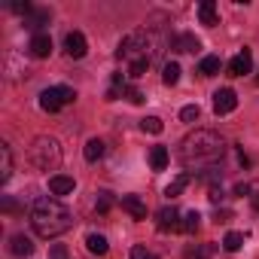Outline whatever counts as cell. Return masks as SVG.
<instances>
[{"mask_svg":"<svg viewBox=\"0 0 259 259\" xmlns=\"http://www.w3.org/2000/svg\"><path fill=\"white\" fill-rule=\"evenodd\" d=\"M76 189V180L73 177H67V174H52L49 177V192L52 195H70Z\"/></svg>","mask_w":259,"mask_h":259,"instance_id":"cell-10","label":"cell"},{"mask_svg":"<svg viewBox=\"0 0 259 259\" xmlns=\"http://www.w3.org/2000/svg\"><path fill=\"white\" fill-rule=\"evenodd\" d=\"M43 25H49V10H34L25 19V28H31V31H40Z\"/></svg>","mask_w":259,"mask_h":259,"instance_id":"cell-21","label":"cell"},{"mask_svg":"<svg viewBox=\"0 0 259 259\" xmlns=\"http://www.w3.org/2000/svg\"><path fill=\"white\" fill-rule=\"evenodd\" d=\"M76 101V92L70 89V85H52V89H46L43 95H40V107L46 110V113H58L61 107H67V104H73Z\"/></svg>","mask_w":259,"mask_h":259,"instance_id":"cell-5","label":"cell"},{"mask_svg":"<svg viewBox=\"0 0 259 259\" xmlns=\"http://www.w3.org/2000/svg\"><path fill=\"white\" fill-rule=\"evenodd\" d=\"M253 210H259V195H253Z\"/></svg>","mask_w":259,"mask_h":259,"instance_id":"cell-38","label":"cell"},{"mask_svg":"<svg viewBox=\"0 0 259 259\" xmlns=\"http://www.w3.org/2000/svg\"><path fill=\"white\" fill-rule=\"evenodd\" d=\"M213 256V247L210 244H195V247H186L183 259H210Z\"/></svg>","mask_w":259,"mask_h":259,"instance_id":"cell-24","label":"cell"},{"mask_svg":"<svg viewBox=\"0 0 259 259\" xmlns=\"http://www.w3.org/2000/svg\"><path fill=\"white\" fill-rule=\"evenodd\" d=\"M235 195H250V186H247V183H238V186H235Z\"/></svg>","mask_w":259,"mask_h":259,"instance_id":"cell-35","label":"cell"},{"mask_svg":"<svg viewBox=\"0 0 259 259\" xmlns=\"http://www.w3.org/2000/svg\"><path fill=\"white\" fill-rule=\"evenodd\" d=\"M85 250H89V253H95V256H104V253L110 250V244H107V238H104V235L92 232V235L85 238Z\"/></svg>","mask_w":259,"mask_h":259,"instance_id":"cell-18","label":"cell"},{"mask_svg":"<svg viewBox=\"0 0 259 259\" xmlns=\"http://www.w3.org/2000/svg\"><path fill=\"white\" fill-rule=\"evenodd\" d=\"M150 165H153V171H165V168H168V150H165V147H153Z\"/></svg>","mask_w":259,"mask_h":259,"instance_id":"cell-23","label":"cell"},{"mask_svg":"<svg viewBox=\"0 0 259 259\" xmlns=\"http://www.w3.org/2000/svg\"><path fill=\"white\" fill-rule=\"evenodd\" d=\"M241 244H244V235H241V232H229V235L223 238V247H226L229 253H238Z\"/></svg>","mask_w":259,"mask_h":259,"instance_id":"cell-26","label":"cell"},{"mask_svg":"<svg viewBox=\"0 0 259 259\" xmlns=\"http://www.w3.org/2000/svg\"><path fill=\"white\" fill-rule=\"evenodd\" d=\"M180 213H177V207L171 204V207H162V210H156V226H159V232H177L180 229Z\"/></svg>","mask_w":259,"mask_h":259,"instance_id":"cell-6","label":"cell"},{"mask_svg":"<svg viewBox=\"0 0 259 259\" xmlns=\"http://www.w3.org/2000/svg\"><path fill=\"white\" fill-rule=\"evenodd\" d=\"M256 82H259V76H256Z\"/></svg>","mask_w":259,"mask_h":259,"instance_id":"cell-39","label":"cell"},{"mask_svg":"<svg viewBox=\"0 0 259 259\" xmlns=\"http://www.w3.org/2000/svg\"><path fill=\"white\" fill-rule=\"evenodd\" d=\"M132 259H159V256H156V253H150L144 244H135V247H132Z\"/></svg>","mask_w":259,"mask_h":259,"instance_id":"cell-30","label":"cell"},{"mask_svg":"<svg viewBox=\"0 0 259 259\" xmlns=\"http://www.w3.org/2000/svg\"><path fill=\"white\" fill-rule=\"evenodd\" d=\"M238 162H241L244 168H250V156H244V153H238Z\"/></svg>","mask_w":259,"mask_h":259,"instance_id":"cell-37","label":"cell"},{"mask_svg":"<svg viewBox=\"0 0 259 259\" xmlns=\"http://www.w3.org/2000/svg\"><path fill=\"white\" fill-rule=\"evenodd\" d=\"M10 253L13 256H31L34 253V241L28 235H13L10 238Z\"/></svg>","mask_w":259,"mask_h":259,"instance_id":"cell-13","label":"cell"},{"mask_svg":"<svg viewBox=\"0 0 259 259\" xmlns=\"http://www.w3.org/2000/svg\"><path fill=\"white\" fill-rule=\"evenodd\" d=\"M28 49H31L34 58H49V55H52V37H49V34H34Z\"/></svg>","mask_w":259,"mask_h":259,"instance_id":"cell-11","label":"cell"},{"mask_svg":"<svg viewBox=\"0 0 259 259\" xmlns=\"http://www.w3.org/2000/svg\"><path fill=\"white\" fill-rule=\"evenodd\" d=\"M201 43H198V37H192V34H180V37H174L171 40V49L174 52H195Z\"/></svg>","mask_w":259,"mask_h":259,"instance_id":"cell-15","label":"cell"},{"mask_svg":"<svg viewBox=\"0 0 259 259\" xmlns=\"http://www.w3.org/2000/svg\"><path fill=\"white\" fill-rule=\"evenodd\" d=\"M116 55L122 61H128V76H132V79L144 76L147 67H150V61H153V55H156V34H150V31H132L128 37H122Z\"/></svg>","mask_w":259,"mask_h":259,"instance_id":"cell-3","label":"cell"},{"mask_svg":"<svg viewBox=\"0 0 259 259\" xmlns=\"http://www.w3.org/2000/svg\"><path fill=\"white\" fill-rule=\"evenodd\" d=\"M198 19H201V25H207V28H213L220 19H217V4L213 0H204V4H198Z\"/></svg>","mask_w":259,"mask_h":259,"instance_id":"cell-17","label":"cell"},{"mask_svg":"<svg viewBox=\"0 0 259 259\" xmlns=\"http://www.w3.org/2000/svg\"><path fill=\"white\" fill-rule=\"evenodd\" d=\"M238 107V95L232 92V89H220L217 95H213V110L220 113V116H226V113H232Z\"/></svg>","mask_w":259,"mask_h":259,"instance_id":"cell-8","label":"cell"},{"mask_svg":"<svg viewBox=\"0 0 259 259\" xmlns=\"http://www.w3.org/2000/svg\"><path fill=\"white\" fill-rule=\"evenodd\" d=\"M189 180H192L189 174H177V177H174V180L168 183V189H165V195H168V198H177V195H183V189L189 186Z\"/></svg>","mask_w":259,"mask_h":259,"instance_id":"cell-20","label":"cell"},{"mask_svg":"<svg viewBox=\"0 0 259 259\" xmlns=\"http://www.w3.org/2000/svg\"><path fill=\"white\" fill-rule=\"evenodd\" d=\"M10 10H13L16 16H25V19H28V16L34 13V7L28 4V0H13V4H10Z\"/></svg>","mask_w":259,"mask_h":259,"instance_id":"cell-29","label":"cell"},{"mask_svg":"<svg viewBox=\"0 0 259 259\" xmlns=\"http://www.w3.org/2000/svg\"><path fill=\"white\" fill-rule=\"evenodd\" d=\"M162 82H165V85H177V82H180V64H177V61H168V64H165Z\"/></svg>","mask_w":259,"mask_h":259,"instance_id":"cell-25","label":"cell"},{"mask_svg":"<svg viewBox=\"0 0 259 259\" xmlns=\"http://www.w3.org/2000/svg\"><path fill=\"white\" fill-rule=\"evenodd\" d=\"M49 259H70V253H67V247H64V244H52Z\"/></svg>","mask_w":259,"mask_h":259,"instance_id":"cell-32","label":"cell"},{"mask_svg":"<svg viewBox=\"0 0 259 259\" xmlns=\"http://www.w3.org/2000/svg\"><path fill=\"white\" fill-rule=\"evenodd\" d=\"M220 67H223L220 55H204V58H201V64H198V73H201V76H217V73H220Z\"/></svg>","mask_w":259,"mask_h":259,"instance_id":"cell-19","label":"cell"},{"mask_svg":"<svg viewBox=\"0 0 259 259\" xmlns=\"http://www.w3.org/2000/svg\"><path fill=\"white\" fill-rule=\"evenodd\" d=\"M110 207H113V195H110V192H98L95 210H98V213H110Z\"/></svg>","mask_w":259,"mask_h":259,"instance_id":"cell-28","label":"cell"},{"mask_svg":"<svg viewBox=\"0 0 259 259\" xmlns=\"http://www.w3.org/2000/svg\"><path fill=\"white\" fill-rule=\"evenodd\" d=\"M122 210L132 213V220H147V204L138 195H122Z\"/></svg>","mask_w":259,"mask_h":259,"instance_id":"cell-12","label":"cell"},{"mask_svg":"<svg viewBox=\"0 0 259 259\" xmlns=\"http://www.w3.org/2000/svg\"><path fill=\"white\" fill-rule=\"evenodd\" d=\"M28 217H31V226H34V232L40 238H58V235H64L73 226V213L58 198H49V195L34 198Z\"/></svg>","mask_w":259,"mask_h":259,"instance_id":"cell-2","label":"cell"},{"mask_svg":"<svg viewBox=\"0 0 259 259\" xmlns=\"http://www.w3.org/2000/svg\"><path fill=\"white\" fill-rule=\"evenodd\" d=\"M104 153H107V147H104V141H98V138H92L89 144H85V150H82V156H85V162H101L104 159Z\"/></svg>","mask_w":259,"mask_h":259,"instance_id":"cell-16","label":"cell"},{"mask_svg":"<svg viewBox=\"0 0 259 259\" xmlns=\"http://www.w3.org/2000/svg\"><path fill=\"white\" fill-rule=\"evenodd\" d=\"M125 98L132 101V104H144V92H141V89H132V85L125 89Z\"/></svg>","mask_w":259,"mask_h":259,"instance_id":"cell-33","label":"cell"},{"mask_svg":"<svg viewBox=\"0 0 259 259\" xmlns=\"http://www.w3.org/2000/svg\"><path fill=\"white\" fill-rule=\"evenodd\" d=\"M141 128H144V132H150V135H162V119L159 116H147V119H141Z\"/></svg>","mask_w":259,"mask_h":259,"instance_id":"cell-27","label":"cell"},{"mask_svg":"<svg viewBox=\"0 0 259 259\" xmlns=\"http://www.w3.org/2000/svg\"><path fill=\"white\" fill-rule=\"evenodd\" d=\"M64 52H67L70 58H82V55L89 52V43H85V34H82V31H70V34L64 37Z\"/></svg>","mask_w":259,"mask_h":259,"instance_id":"cell-7","label":"cell"},{"mask_svg":"<svg viewBox=\"0 0 259 259\" xmlns=\"http://www.w3.org/2000/svg\"><path fill=\"white\" fill-rule=\"evenodd\" d=\"M250 70H253V55H250V49L238 52V55L229 61V76H244V73H250Z\"/></svg>","mask_w":259,"mask_h":259,"instance_id":"cell-9","label":"cell"},{"mask_svg":"<svg viewBox=\"0 0 259 259\" xmlns=\"http://www.w3.org/2000/svg\"><path fill=\"white\" fill-rule=\"evenodd\" d=\"M198 226H201V213H198V210H186V213H183L180 229H183L186 235H195V232H198Z\"/></svg>","mask_w":259,"mask_h":259,"instance_id":"cell-22","label":"cell"},{"mask_svg":"<svg viewBox=\"0 0 259 259\" xmlns=\"http://www.w3.org/2000/svg\"><path fill=\"white\" fill-rule=\"evenodd\" d=\"M28 156H31V165L37 171H55L61 165V144L55 138H37L31 144Z\"/></svg>","mask_w":259,"mask_h":259,"instance_id":"cell-4","label":"cell"},{"mask_svg":"<svg viewBox=\"0 0 259 259\" xmlns=\"http://www.w3.org/2000/svg\"><path fill=\"white\" fill-rule=\"evenodd\" d=\"M16 210H19V204L7 195V198H4V213H16Z\"/></svg>","mask_w":259,"mask_h":259,"instance_id":"cell-34","label":"cell"},{"mask_svg":"<svg viewBox=\"0 0 259 259\" xmlns=\"http://www.w3.org/2000/svg\"><path fill=\"white\" fill-rule=\"evenodd\" d=\"M223 156H226V141L217 132H210V128H195L180 144V162L186 168H195V171L213 168Z\"/></svg>","mask_w":259,"mask_h":259,"instance_id":"cell-1","label":"cell"},{"mask_svg":"<svg viewBox=\"0 0 259 259\" xmlns=\"http://www.w3.org/2000/svg\"><path fill=\"white\" fill-rule=\"evenodd\" d=\"M13 177V150L10 144H0V183H7Z\"/></svg>","mask_w":259,"mask_h":259,"instance_id":"cell-14","label":"cell"},{"mask_svg":"<svg viewBox=\"0 0 259 259\" xmlns=\"http://www.w3.org/2000/svg\"><path fill=\"white\" fill-rule=\"evenodd\" d=\"M217 223H229V210H217Z\"/></svg>","mask_w":259,"mask_h":259,"instance_id":"cell-36","label":"cell"},{"mask_svg":"<svg viewBox=\"0 0 259 259\" xmlns=\"http://www.w3.org/2000/svg\"><path fill=\"white\" fill-rule=\"evenodd\" d=\"M198 113H201V110H198L195 104H189V107H183V110H180V119H183V122H195V119H198Z\"/></svg>","mask_w":259,"mask_h":259,"instance_id":"cell-31","label":"cell"}]
</instances>
